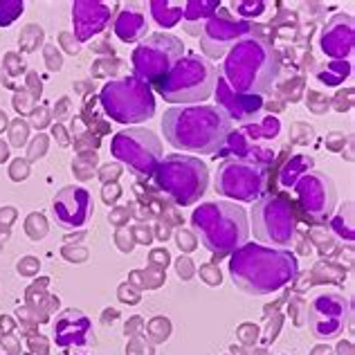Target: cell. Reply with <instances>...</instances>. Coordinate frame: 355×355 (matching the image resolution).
<instances>
[{"label":"cell","instance_id":"1","mask_svg":"<svg viewBox=\"0 0 355 355\" xmlns=\"http://www.w3.org/2000/svg\"><path fill=\"white\" fill-rule=\"evenodd\" d=\"M232 130H234V121L218 106H173L162 115V133L166 142L178 151L200 155L218 153Z\"/></svg>","mask_w":355,"mask_h":355},{"label":"cell","instance_id":"2","mask_svg":"<svg viewBox=\"0 0 355 355\" xmlns=\"http://www.w3.org/2000/svg\"><path fill=\"white\" fill-rule=\"evenodd\" d=\"M299 261L293 252L245 243L230 259V277L234 286L250 295H272L293 284Z\"/></svg>","mask_w":355,"mask_h":355},{"label":"cell","instance_id":"3","mask_svg":"<svg viewBox=\"0 0 355 355\" xmlns=\"http://www.w3.org/2000/svg\"><path fill=\"white\" fill-rule=\"evenodd\" d=\"M282 72V59L275 48L257 36H245L225 54L220 77L239 95L263 97Z\"/></svg>","mask_w":355,"mask_h":355},{"label":"cell","instance_id":"4","mask_svg":"<svg viewBox=\"0 0 355 355\" xmlns=\"http://www.w3.org/2000/svg\"><path fill=\"white\" fill-rule=\"evenodd\" d=\"M191 225L196 234L200 236L202 245L218 257L236 252L250 239V223L245 209L230 200L202 202L191 214Z\"/></svg>","mask_w":355,"mask_h":355},{"label":"cell","instance_id":"5","mask_svg":"<svg viewBox=\"0 0 355 355\" xmlns=\"http://www.w3.org/2000/svg\"><path fill=\"white\" fill-rule=\"evenodd\" d=\"M218 79V70L209 59L200 54H187L178 61L171 72L155 83L164 101L180 106H196L207 101Z\"/></svg>","mask_w":355,"mask_h":355},{"label":"cell","instance_id":"6","mask_svg":"<svg viewBox=\"0 0 355 355\" xmlns=\"http://www.w3.org/2000/svg\"><path fill=\"white\" fill-rule=\"evenodd\" d=\"M157 189L182 207L198 202L209 187V169L200 157L193 155H166L153 173Z\"/></svg>","mask_w":355,"mask_h":355},{"label":"cell","instance_id":"7","mask_svg":"<svg viewBox=\"0 0 355 355\" xmlns=\"http://www.w3.org/2000/svg\"><path fill=\"white\" fill-rule=\"evenodd\" d=\"M101 106L110 119L119 124H139L155 115V95L151 83L128 74L115 81H108L99 95Z\"/></svg>","mask_w":355,"mask_h":355},{"label":"cell","instance_id":"8","mask_svg":"<svg viewBox=\"0 0 355 355\" xmlns=\"http://www.w3.org/2000/svg\"><path fill=\"white\" fill-rule=\"evenodd\" d=\"M252 232L259 243L286 250L297 239V216L284 196H263L252 207Z\"/></svg>","mask_w":355,"mask_h":355},{"label":"cell","instance_id":"9","mask_svg":"<svg viewBox=\"0 0 355 355\" xmlns=\"http://www.w3.org/2000/svg\"><path fill=\"white\" fill-rule=\"evenodd\" d=\"M110 153L135 175L151 178L162 162V142L148 128H124L110 142Z\"/></svg>","mask_w":355,"mask_h":355},{"label":"cell","instance_id":"10","mask_svg":"<svg viewBox=\"0 0 355 355\" xmlns=\"http://www.w3.org/2000/svg\"><path fill=\"white\" fill-rule=\"evenodd\" d=\"M184 57V45L173 34L157 32L142 39V43L133 50V68L135 77L148 81H160L171 72L173 65Z\"/></svg>","mask_w":355,"mask_h":355},{"label":"cell","instance_id":"11","mask_svg":"<svg viewBox=\"0 0 355 355\" xmlns=\"http://www.w3.org/2000/svg\"><path fill=\"white\" fill-rule=\"evenodd\" d=\"M216 191L239 202H257L268 189L266 166L248 160H225L216 173Z\"/></svg>","mask_w":355,"mask_h":355},{"label":"cell","instance_id":"12","mask_svg":"<svg viewBox=\"0 0 355 355\" xmlns=\"http://www.w3.org/2000/svg\"><path fill=\"white\" fill-rule=\"evenodd\" d=\"M351 317V304L344 295L326 293L308 306V329L317 340H333L344 333Z\"/></svg>","mask_w":355,"mask_h":355},{"label":"cell","instance_id":"13","mask_svg":"<svg viewBox=\"0 0 355 355\" xmlns=\"http://www.w3.org/2000/svg\"><path fill=\"white\" fill-rule=\"evenodd\" d=\"M250 32H252V25L248 21H236V18H232L227 9L220 7L202 27L200 48L209 59L225 57L241 39L250 36Z\"/></svg>","mask_w":355,"mask_h":355},{"label":"cell","instance_id":"14","mask_svg":"<svg viewBox=\"0 0 355 355\" xmlns=\"http://www.w3.org/2000/svg\"><path fill=\"white\" fill-rule=\"evenodd\" d=\"M299 205H302L304 214L315 223H324L335 209V200H338V191H335V182L322 171H308L295 187Z\"/></svg>","mask_w":355,"mask_h":355},{"label":"cell","instance_id":"15","mask_svg":"<svg viewBox=\"0 0 355 355\" xmlns=\"http://www.w3.org/2000/svg\"><path fill=\"white\" fill-rule=\"evenodd\" d=\"M52 216L65 230L83 227L92 216V196L83 187H63L52 200Z\"/></svg>","mask_w":355,"mask_h":355},{"label":"cell","instance_id":"16","mask_svg":"<svg viewBox=\"0 0 355 355\" xmlns=\"http://www.w3.org/2000/svg\"><path fill=\"white\" fill-rule=\"evenodd\" d=\"M52 338L61 349H88L95 344V331L92 322L81 311L68 308L54 320Z\"/></svg>","mask_w":355,"mask_h":355},{"label":"cell","instance_id":"17","mask_svg":"<svg viewBox=\"0 0 355 355\" xmlns=\"http://www.w3.org/2000/svg\"><path fill=\"white\" fill-rule=\"evenodd\" d=\"M214 92H216V101H218V108L225 113L232 121H257L261 110H263L266 101L263 97H257V95H239V92L232 90L225 79L218 74L216 79V86H214Z\"/></svg>","mask_w":355,"mask_h":355},{"label":"cell","instance_id":"18","mask_svg":"<svg viewBox=\"0 0 355 355\" xmlns=\"http://www.w3.org/2000/svg\"><path fill=\"white\" fill-rule=\"evenodd\" d=\"M355 30H353V16L349 14H335L329 23L324 25L320 36V48L326 57L335 61H347L353 52Z\"/></svg>","mask_w":355,"mask_h":355},{"label":"cell","instance_id":"19","mask_svg":"<svg viewBox=\"0 0 355 355\" xmlns=\"http://www.w3.org/2000/svg\"><path fill=\"white\" fill-rule=\"evenodd\" d=\"M72 23L77 41L86 43L108 27L110 7L104 3H97V0H77L72 5Z\"/></svg>","mask_w":355,"mask_h":355},{"label":"cell","instance_id":"20","mask_svg":"<svg viewBox=\"0 0 355 355\" xmlns=\"http://www.w3.org/2000/svg\"><path fill=\"white\" fill-rule=\"evenodd\" d=\"M113 30L117 34V39H121L124 43L142 41L146 36V30H148L146 16L142 12H135V9H124V12L117 14L115 23H113Z\"/></svg>","mask_w":355,"mask_h":355},{"label":"cell","instance_id":"21","mask_svg":"<svg viewBox=\"0 0 355 355\" xmlns=\"http://www.w3.org/2000/svg\"><path fill=\"white\" fill-rule=\"evenodd\" d=\"M218 9H220V3H216V0H189V3H184V9H182L184 30L193 36H198L202 32L205 23H207Z\"/></svg>","mask_w":355,"mask_h":355},{"label":"cell","instance_id":"22","mask_svg":"<svg viewBox=\"0 0 355 355\" xmlns=\"http://www.w3.org/2000/svg\"><path fill=\"white\" fill-rule=\"evenodd\" d=\"M313 169V157L311 155H293L291 160L284 164L282 173H279V184L284 187V189H295L297 182L302 180V178Z\"/></svg>","mask_w":355,"mask_h":355},{"label":"cell","instance_id":"23","mask_svg":"<svg viewBox=\"0 0 355 355\" xmlns=\"http://www.w3.org/2000/svg\"><path fill=\"white\" fill-rule=\"evenodd\" d=\"M148 9H151L153 21L164 27V30H171L178 23H182V9L184 3H171V0H153L148 3Z\"/></svg>","mask_w":355,"mask_h":355},{"label":"cell","instance_id":"24","mask_svg":"<svg viewBox=\"0 0 355 355\" xmlns=\"http://www.w3.org/2000/svg\"><path fill=\"white\" fill-rule=\"evenodd\" d=\"M279 128H282V124H279L277 117H266L254 121V124H245L241 128V133L248 139H275L279 135Z\"/></svg>","mask_w":355,"mask_h":355},{"label":"cell","instance_id":"25","mask_svg":"<svg viewBox=\"0 0 355 355\" xmlns=\"http://www.w3.org/2000/svg\"><path fill=\"white\" fill-rule=\"evenodd\" d=\"M351 74V63L349 61H333L326 63L324 68L317 70V79L326 86H340V83Z\"/></svg>","mask_w":355,"mask_h":355},{"label":"cell","instance_id":"26","mask_svg":"<svg viewBox=\"0 0 355 355\" xmlns=\"http://www.w3.org/2000/svg\"><path fill=\"white\" fill-rule=\"evenodd\" d=\"M25 5L21 0H0V27L12 25L23 14Z\"/></svg>","mask_w":355,"mask_h":355},{"label":"cell","instance_id":"27","mask_svg":"<svg viewBox=\"0 0 355 355\" xmlns=\"http://www.w3.org/2000/svg\"><path fill=\"white\" fill-rule=\"evenodd\" d=\"M232 9L245 21V18H257L266 12V3H261V0H241V3H234Z\"/></svg>","mask_w":355,"mask_h":355},{"label":"cell","instance_id":"28","mask_svg":"<svg viewBox=\"0 0 355 355\" xmlns=\"http://www.w3.org/2000/svg\"><path fill=\"white\" fill-rule=\"evenodd\" d=\"M333 230H335V234H338V236L347 239L351 243L355 239V232H353V209L347 214V220H344L342 211H340L338 216L333 218Z\"/></svg>","mask_w":355,"mask_h":355},{"label":"cell","instance_id":"29","mask_svg":"<svg viewBox=\"0 0 355 355\" xmlns=\"http://www.w3.org/2000/svg\"><path fill=\"white\" fill-rule=\"evenodd\" d=\"M178 243H180V248H182V250H187V252L196 248V245H193V239L187 236L184 232H180V234H178Z\"/></svg>","mask_w":355,"mask_h":355},{"label":"cell","instance_id":"30","mask_svg":"<svg viewBox=\"0 0 355 355\" xmlns=\"http://www.w3.org/2000/svg\"><path fill=\"white\" fill-rule=\"evenodd\" d=\"M63 355H72V353H63ZM79 355H83V353H79Z\"/></svg>","mask_w":355,"mask_h":355}]
</instances>
